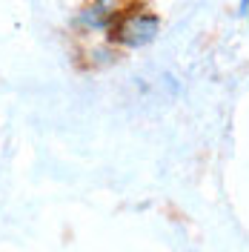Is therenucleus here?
<instances>
[{
    "mask_svg": "<svg viewBox=\"0 0 249 252\" xmlns=\"http://www.w3.org/2000/svg\"><path fill=\"white\" fill-rule=\"evenodd\" d=\"M238 17H249V0H238V9H235Z\"/></svg>",
    "mask_w": 249,
    "mask_h": 252,
    "instance_id": "20e7f679",
    "label": "nucleus"
},
{
    "mask_svg": "<svg viewBox=\"0 0 249 252\" xmlns=\"http://www.w3.org/2000/svg\"><path fill=\"white\" fill-rule=\"evenodd\" d=\"M124 52L112 46L109 40L103 37H94V40H80L78 43V66L86 72H100V69H109L121 61Z\"/></svg>",
    "mask_w": 249,
    "mask_h": 252,
    "instance_id": "7ed1b4c3",
    "label": "nucleus"
},
{
    "mask_svg": "<svg viewBox=\"0 0 249 252\" xmlns=\"http://www.w3.org/2000/svg\"><path fill=\"white\" fill-rule=\"evenodd\" d=\"M160 29H163V17L149 0H124L103 40H109L118 52H140L155 43Z\"/></svg>",
    "mask_w": 249,
    "mask_h": 252,
    "instance_id": "f257e3e1",
    "label": "nucleus"
},
{
    "mask_svg": "<svg viewBox=\"0 0 249 252\" xmlns=\"http://www.w3.org/2000/svg\"><path fill=\"white\" fill-rule=\"evenodd\" d=\"M124 0H86L69 17V32L75 40H94V37H106L112 29L115 17L121 12Z\"/></svg>",
    "mask_w": 249,
    "mask_h": 252,
    "instance_id": "f03ea898",
    "label": "nucleus"
}]
</instances>
